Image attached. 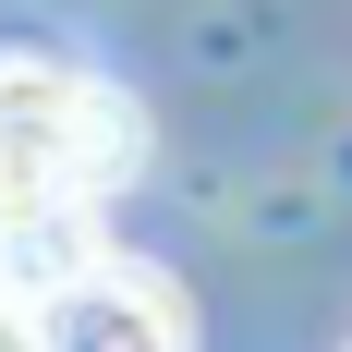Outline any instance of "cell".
<instances>
[{
    "mask_svg": "<svg viewBox=\"0 0 352 352\" xmlns=\"http://www.w3.org/2000/svg\"><path fill=\"white\" fill-rule=\"evenodd\" d=\"M36 352H195V328H182V292L158 267L85 255L61 292H36Z\"/></svg>",
    "mask_w": 352,
    "mask_h": 352,
    "instance_id": "7a4b0ae2",
    "label": "cell"
},
{
    "mask_svg": "<svg viewBox=\"0 0 352 352\" xmlns=\"http://www.w3.org/2000/svg\"><path fill=\"white\" fill-rule=\"evenodd\" d=\"M146 170V109L36 49H0V207H98Z\"/></svg>",
    "mask_w": 352,
    "mask_h": 352,
    "instance_id": "6da1fadb",
    "label": "cell"
},
{
    "mask_svg": "<svg viewBox=\"0 0 352 352\" xmlns=\"http://www.w3.org/2000/svg\"><path fill=\"white\" fill-rule=\"evenodd\" d=\"M0 352H36V304L25 292H0Z\"/></svg>",
    "mask_w": 352,
    "mask_h": 352,
    "instance_id": "3957f363",
    "label": "cell"
}]
</instances>
